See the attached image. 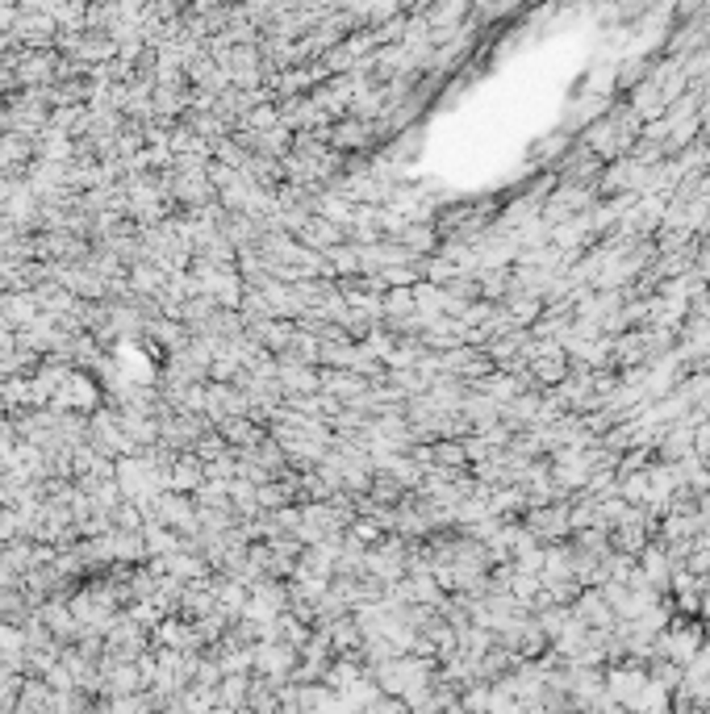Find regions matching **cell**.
<instances>
[{
  "instance_id": "obj_1",
  "label": "cell",
  "mask_w": 710,
  "mask_h": 714,
  "mask_svg": "<svg viewBox=\"0 0 710 714\" xmlns=\"http://www.w3.org/2000/svg\"><path fill=\"white\" fill-rule=\"evenodd\" d=\"M527 535L535 539H565L573 535V518H568V502H556V505H539V510L527 514Z\"/></svg>"
},
{
  "instance_id": "obj_2",
  "label": "cell",
  "mask_w": 710,
  "mask_h": 714,
  "mask_svg": "<svg viewBox=\"0 0 710 714\" xmlns=\"http://www.w3.org/2000/svg\"><path fill=\"white\" fill-rule=\"evenodd\" d=\"M577 614H581V618H598V623L611 618V610H606V602H602V593H581Z\"/></svg>"
}]
</instances>
